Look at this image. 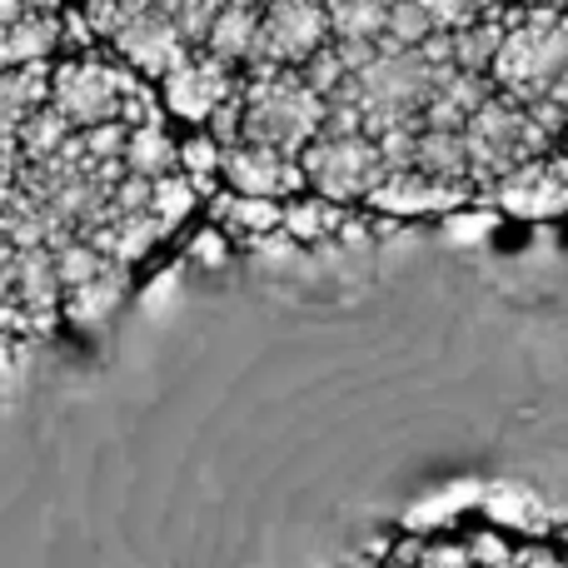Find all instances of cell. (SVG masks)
<instances>
[{"mask_svg": "<svg viewBox=\"0 0 568 568\" xmlns=\"http://www.w3.org/2000/svg\"><path fill=\"white\" fill-rule=\"evenodd\" d=\"M489 80L519 105L554 100L568 110V16L504 0V36L489 60Z\"/></svg>", "mask_w": 568, "mask_h": 568, "instance_id": "cell-1", "label": "cell"}, {"mask_svg": "<svg viewBox=\"0 0 568 568\" xmlns=\"http://www.w3.org/2000/svg\"><path fill=\"white\" fill-rule=\"evenodd\" d=\"M439 70L419 45L414 50H394L389 40H379V55L369 65H359L354 75H344V85L329 100L359 110L364 135H384V130L399 125H419L424 105H429L434 85H439Z\"/></svg>", "mask_w": 568, "mask_h": 568, "instance_id": "cell-2", "label": "cell"}, {"mask_svg": "<svg viewBox=\"0 0 568 568\" xmlns=\"http://www.w3.org/2000/svg\"><path fill=\"white\" fill-rule=\"evenodd\" d=\"M324 125V100L300 80V70L250 65L240 70V140L300 155Z\"/></svg>", "mask_w": 568, "mask_h": 568, "instance_id": "cell-3", "label": "cell"}, {"mask_svg": "<svg viewBox=\"0 0 568 568\" xmlns=\"http://www.w3.org/2000/svg\"><path fill=\"white\" fill-rule=\"evenodd\" d=\"M459 135H464V150H469V185H474V195H484L494 180L509 175V170L524 165V160H539V155H554V150H559L529 120V110H524L519 100L499 95V90H494V95L484 100L469 120H464Z\"/></svg>", "mask_w": 568, "mask_h": 568, "instance_id": "cell-4", "label": "cell"}, {"mask_svg": "<svg viewBox=\"0 0 568 568\" xmlns=\"http://www.w3.org/2000/svg\"><path fill=\"white\" fill-rule=\"evenodd\" d=\"M135 85L140 75L130 65L100 55V50H75L65 60H50L45 105H55L70 130H90V125H105V120H120V100Z\"/></svg>", "mask_w": 568, "mask_h": 568, "instance_id": "cell-5", "label": "cell"}, {"mask_svg": "<svg viewBox=\"0 0 568 568\" xmlns=\"http://www.w3.org/2000/svg\"><path fill=\"white\" fill-rule=\"evenodd\" d=\"M294 160H300V175L310 195H324L349 210L364 205V195L389 170L379 145H374V135H364V130H320Z\"/></svg>", "mask_w": 568, "mask_h": 568, "instance_id": "cell-6", "label": "cell"}, {"mask_svg": "<svg viewBox=\"0 0 568 568\" xmlns=\"http://www.w3.org/2000/svg\"><path fill=\"white\" fill-rule=\"evenodd\" d=\"M324 40H329L324 0H265V6H260V40H255V60H250V65L294 70V65H304Z\"/></svg>", "mask_w": 568, "mask_h": 568, "instance_id": "cell-7", "label": "cell"}, {"mask_svg": "<svg viewBox=\"0 0 568 568\" xmlns=\"http://www.w3.org/2000/svg\"><path fill=\"white\" fill-rule=\"evenodd\" d=\"M155 85H160V110L200 130L240 90V70L220 65L215 55H205V50L195 45L175 70H165Z\"/></svg>", "mask_w": 568, "mask_h": 568, "instance_id": "cell-8", "label": "cell"}, {"mask_svg": "<svg viewBox=\"0 0 568 568\" xmlns=\"http://www.w3.org/2000/svg\"><path fill=\"white\" fill-rule=\"evenodd\" d=\"M479 200H494L499 215L514 220H564L568 215V160L554 155L524 160L509 175H499Z\"/></svg>", "mask_w": 568, "mask_h": 568, "instance_id": "cell-9", "label": "cell"}, {"mask_svg": "<svg viewBox=\"0 0 568 568\" xmlns=\"http://www.w3.org/2000/svg\"><path fill=\"white\" fill-rule=\"evenodd\" d=\"M474 200L469 185H449V180H434V175H419L414 165H399V170H384L379 185L364 195V210L369 215H384V220H444L454 210H464Z\"/></svg>", "mask_w": 568, "mask_h": 568, "instance_id": "cell-10", "label": "cell"}, {"mask_svg": "<svg viewBox=\"0 0 568 568\" xmlns=\"http://www.w3.org/2000/svg\"><path fill=\"white\" fill-rule=\"evenodd\" d=\"M110 50H115V60L120 65H130L140 80H160L165 70H175L180 60L190 55V40L180 36V26L165 16V10H145V16H135V20H125V26L115 30V36L105 40Z\"/></svg>", "mask_w": 568, "mask_h": 568, "instance_id": "cell-11", "label": "cell"}, {"mask_svg": "<svg viewBox=\"0 0 568 568\" xmlns=\"http://www.w3.org/2000/svg\"><path fill=\"white\" fill-rule=\"evenodd\" d=\"M220 185L235 190V195H260V200H290L304 190L300 160L280 155L270 145H250V140H235V145L220 150Z\"/></svg>", "mask_w": 568, "mask_h": 568, "instance_id": "cell-12", "label": "cell"}, {"mask_svg": "<svg viewBox=\"0 0 568 568\" xmlns=\"http://www.w3.org/2000/svg\"><path fill=\"white\" fill-rule=\"evenodd\" d=\"M255 40H260V6H220L210 16L205 36H200V50L230 70H245L255 60Z\"/></svg>", "mask_w": 568, "mask_h": 568, "instance_id": "cell-13", "label": "cell"}, {"mask_svg": "<svg viewBox=\"0 0 568 568\" xmlns=\"http://www.w3.org/2000/svg\"><path fill=\"white\" fill-rule=\"evenodd\" d=\"M349 215H354L349 205H334V200L300 190V195H290L280 205V235H290L294 245H324V240H339Z\"/></svg>", "mask_w": 568, "mask_h": 568, "instance_id": "cell-14", "label": "cell"}, {"mask_svg": "<svg viewBox=\"0 0 568 568\" xmlns=\"http://www.w3.org/2000/svg\"><path fill=\"white\" fill-rule=\"evenodd\" d=\"M125 290H130V270L125 265H105L95 280H85V284H75V290L60 294V320L80 324V329H90V324H105L110 314L120 310Z\"/></svg>", "mask_w": 568, "mask_h": 568, "instance_id": "cell-15", "label": "cell"}, {"mask_svg": "<svg viewBox=\"0 0 568 568\" xmlns=\"http://www.w3.org/2000/svg\"><path fill=\"white\" fill-rule=\"evenodd\" d=\"M60 16H20L0 30V70L40 65V60L60 55Z\"/></svg>", "mask_w": 568, "mask_h": 568, "instance_id": "cell-16", "label": "cell"}, {"mask_svg": "<svg viewBox=\"0 0 568 568\" xmlns=\"http://www.w3.org/2000/svg\"><path fill=\"white\" fill-rule=\"evenodd\" d=\"M409 165L419 170V175L449 180V185H469V150H464L459 130H429V125H419V130H414V145H409Z\"/></svg>", "mask_w": 568, "mask_h": 568, "instance_id": "cell-17", "label": "cell"}, {"mask_svg": "<svg viewBox=\"0 0 568 568\" xmlns=\"http://www.w3.org/2000/svg\"><path fill=\"white\" fill-rule=\"evenodd\" d=\"M160 225L150 220V210L145 215H120V220H105V225L95 230V235L85 240V245H95L100 255L110 260V265H125V270H135L140 260L150 255V250L160 245Z\"/></svg>", "mask_w": 568, "mask_h": 568, "instance_id": "cell-18", "label": "cell"}, {"mask_svg": "<svg viewBox=\"0 0 568 568\" xmlns=\"http://www.w3.org/2000/svg\"><path fill=\"white\" fill-rule=\"evenodd\" d=\"M45 95H50V60L0 70V135H16L30 110L45 105Z\"/></svg>", "mask_w": 568, "mask_h": 568, "instance_id": "cell-19", "label": "cell"}, {"mask_svg": "<svg viewBox=\"0 0 568 568\" xmlns=\"http://www.w3.org/2000/svg\"><path fill=\"white\" fill-rule=\"evenodd\" d=\"M280 205L284 200H260V195H210V215L215 225H225L230 235H245V240H265V235H280Z\"/></svg>", "mask_w": 568, "mask_h": 568, "instance_id": "cell-20", "label": "cell"}, {"mask_svg": "<svg viewBox=\"0 0 568 568\" xmlns=\"http://www.w3.org/2000/svg\"><path fill=\"white\" fill-rule=\"evenodd\" d=\"M384 6H389V0H324L329 40H344V45H379Z\"/></svg>", "mask_w": 568, "mask_h": 568, "instance_id": "cell-21", "label": "cell"}, {"mask_svg": "<svg viewBox=\"0 0 568 568\" xmlns=\"http://www.w3.org/2000/svg\"><path fill=\"white\" fill-rule=\"evenodd\" d=\"M120 165L130 175H145V180H160L175 170V135L165 125H135L125 130V150H120Z\"/></svg>", "mask_w": 568, "mask_h": 568, "instance_id": "cell-22", "label": "cell"}, {"mask_svg": "<svg viewBox=\"0 0 568 568\" xmlns=\"http://www.w3.org/2000/svg\"><path fill=\"white\" fill-rule=\"evenodd\" d=\"M175 170L190 180L200 200H210L220 190V140L205 125L190 130L185 140H175Z\"/></svg>", "mask_w": 568, "mask_h": 568, "instance_id": "cell-23", "label": "cell"}, {"mask_svg": "<svg viewBox=\"0 0 568 568\" xmlns=\"http://www.w3.org/2000/svg\"><path fill=\"white\" fill-rule=\"evenodd\" d=\"M195 205H200V195L190 190V180L180 175V170L150 180V220L160 225V235H175V230L195 215Z\"/></svg>", "mask_w": 568, "mask_h": 568, "instance_id": "cell-24", "label": "cell"}, {"mask_svg": "<svg viewBox=\"0 0 568 568\" xmlns=\"http://www.w3.org/2000/svg\"><path fill=\"white\" fill-rule=\"evenodd\" d=\"M65 135H70L65 115H60L55 105H36V110H30V115H26V125L16 130L20 165H26V160H40V155H50V150H60V145H65Z\"/></svg>", "mask_w": 568, "mask_h": 568, "instance_id": "cell-25", "label": "cell"}, {"mask_svg": "<svg viewBox=\"0 0 568 568\" xmlns=\"http://www.w3.org/2000/svg\"><path fill=\"white\" fill-rule=\"evenodd\" d=\"M429 36H434V26L419 10V0H389V6H384V40H389L394 50H414Z\"/></svg>", "mask_w": 568, "mask_h": 568, "instance_id": "cell-26", "label": "cell"}, {"mask_svg": "<svg viewBox=\"0 0 568 568\" xmlns=\"http://www.w3.org/2000/svg\"><path fill=\"white\" fill-rule=\"evenodd\" d=\"M55 255V280H60V294L65 290H75V284H85V280H95L100 270L110 265L105 255H100L95 245H85V240H65V245H55L50 250Z\"/></svg>", "mask_w": 568, "mask_h": 568, "instance_id": "cell-27", "label": "cell"}, {"mask_svg": "<svg viewBox=\"0 0 568 568\" xmlns=\"http://www.w3.org/2000/svg\"><path fill=\"white\" fill-rule=\"evenodd\" d=\"M499 0H419V10L429 16L434 30H464L474 20H484Z\"/></svg>", "mask_w": 568, "mask_h": 568, "instance_id": "cell-28", "label": "cell"}, {"mask_svg": "<svg viewBox=\"0 0 568 568\" xmlns=\"http://www.w3.org/2000/svg\"><path fill=\"white\" fill-rule=\"evenodd\" d=\"M469 205L454 210V215H444V235L459 240V245H479V240H489V230L499 225V210H469Z\"/></svg>", "mask_w": 568, "mask_h": 568, "instance_id": "cell-29", "label": "cell"}, {"mask_svg": "<svg viewBox=\"0 0 568 568\" xmlns=\"http://www.w3.org/2000/svg\"><path fill=\"white\" fill-rule=\"evenodd\" d=\"M464 549H469V568H489V564H509L514 559L509 539L494 534V529H474L469 539H464Z\"/></svg>", "mask_w": 568, "mask_h": 568, "instance_id": "cell-30", "label": "cell"}, {"mask_svg": "<svg viewBox=\"0 0 568 568\" xmlns=\"http://www.w3.org/2000/svg\"><path fill=\"white\" fill-rule=\"evenodd\" d=\"M414 568H469V549H464V539H434L419 549Z\"/></svg>", "mask_w": 568, "mask_h": 568, "instance_id": "cell-31", "label": "cell"}, {"mask_svg": "<svg viewBox=\"0 0 568 568\" xmlns=\"http://www.w3.org/2000/svg\"><path fill=\"white\" fill-rule=\"evenodd\" d=\"M205 130L220 140V150H225V145H235V140H240V90L225 100V105L215 110V115L205 120Z\"/></svg>", "mask_w": 568, "mask_h": 568, "instance_id": "cell-32", "label": "cell"}, {"mask_svg": "<svg viewBox=\"0 0 568 568\" xmlns=\"http://www.w3.org/2000/svg\"><path fill=\"white\" fill-rule=\"evenodd\" d=\"M509 6H529V10H554V16H568V0H509Z\"/></svg>", "mask_w": 568, "mask_h": 568, "instance_id": "cell-33", "label": "cell"}, {"mask_svg": "<svg viewBox=\"0 0 568 568\" xmlns=\"http://www.w3.org/2000/svg\"><path fill=\"white\" fill-rule=\"evenodd\" d=\"M195 245H200V250H195V255H200V260H220V255H225V245H220V240H215V235H200V240H195Z\"/></svg>", "mask_w": 568, "mask_h": 568, "instance_id": "cell-34", "label": "cell"}, {"mask_svg": "<svg viewBox=\"0 0 568 568\" xmlns=\"http://www.w3.org/2000/svg\"><path fill=\"white\" fill-rule=\"evenodd\" d=\"M559 155L568 160V120H564V135H559Z\"/></svg>", "mask_w": 568, "mask_h": 568, "instance_id": "cell-35", "label": "cell"}, {"mask_svg": "<svg viewBox=\"0 0 568 568\" xmlns=\"http://www.w3.org/2000/svg\"><path fill=\"white\" fill-rule=\"evenodd\" d=\"M379 568H399V564H379Z\"/></svg>", "mask_w": 568, "mask_h": 568, "instance_id": "cell-36", "label": "cell"}]
</instances>
